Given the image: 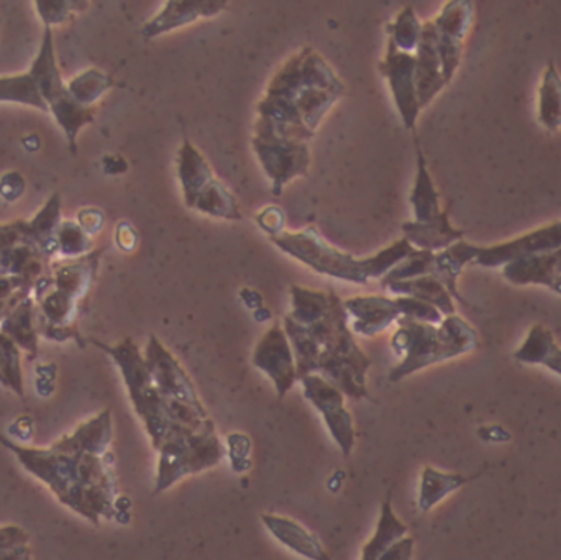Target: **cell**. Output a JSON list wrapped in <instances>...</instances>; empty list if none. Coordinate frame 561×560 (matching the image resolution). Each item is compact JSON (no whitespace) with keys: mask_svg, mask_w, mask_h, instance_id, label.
Wrapping results in <instances>:
<instances>
[{"mask_svg":"<svg viewBox=\"0 0 561 560\" xmlns=\"http://www.w3.org/2000/svg\"><path fill=\"white\" fill-rule=\"evenodd\" d=\"M58 252L65 256H84L92 250V239L85 230L72 220H65L58 229L56 236Z\"/></svg>","mask_w":561,"mask_h":560,"instance_id":"obj_40","label":"cell"},{"mask_svg":"<svg viewBox=\"0 0 561 560\" xmlns=\"http://www.w3.org/2000/svg\"><path fill=\"white\" fill-rule=\"evenodd\" d=\"M99 256H101V250L81 256V259L69 263V265L59 266L55 275H53L55 288L79 301V298H82L88 293L92 282H94Z\"/></svg>","mask_w":561,"mask_h":560,"instance_id":"obj_28","label":"cell"},{"mask_svg":"<svg viewBox=\"0 0 561 560\" xmlns=\"http://www.w3.org/2000/svg\"><path fill=\"white\" fill-rule=\"evenodd\" d=\"M253 365L273 381L279 400H283L299 381L293 345L278 322L273 324L256 344L253 351Z\"/></svg>","mask_w":561,"mask_h":560,"instance_id":"obj_13","label":"cell"},{"mask_svg":"<svg viewBox=\"0 0 561 560\" xmlns=\"http://www.w3.org/2000/svg\"><path fill=\"white\" fill-rule=\"evenodd\" d=\"M28 539L19 526L0 528V560H32Z\"/></svg>","mask_w":561,"mask_h":560,"instance_id":"obj_41","label":"cell"},{"mask_svg":"<svg viewBox=\"0 0 561 560\" xmlns=\"http://www.w3.org/2000/svg\"><path fill=\"white\" fill-rule=\"evenodd\" d=\"M422 25L414 7H404L396 16L394 22L386 25V32L389 33V39L394 43L399 52H415L421 42Z\"/></svg>","mask_w":561,"mask_h":560,"instance_id":"obj_36","label":"cell"},{"mask_svg":"<svg viewBox=\"0 0 561 560\" xmlns=\"http://www.w3.org/2000/svg\"><path fill=\"white\" fill-rule=\"evenodd\" d=\"M412 209H414L415 222H432L442 214L440 194L435 190L434 181L425 163L424 153L417 141V174H415L414 187L411 197Z\"/></svg>","mask_w":561,"mask_h":560,"instance_id":"obj_31","label":"cell"},{"mask_svg":"<svg viewBox=\"0 0 561 560\" xmlns=\"http://www.w3.org/2000/svg\"><path fill=\"white\" fill-rule=\"evenodd\" d=\"M20 243H28V233H26L25 220L19 219L12 224L0 226V252L13 249Z\"/></svg>","mask_w":561,"mask_h":560,"instance_id":"obj_43","label":"cell"},{"mask_svg":"<svg viewBox=\"0 0 561 560\" xmlns=\"http://www.w3.org/2000/svg\"><path fill=\"white\" fill-rule=\"evenodd\" d=\"M28 75L35 81L39 94L45 99L46 104H53L59 98L68 92L65 82H62L61 72L56 65L55 48H53V33L49 26H45V35H43L42 48L38 56L32 62Z\"/></svg>","mask_w":561,"mask_h":560,"instance_id":"obj_23","label":"cell"},{"mask_svg":"<svg viewBox=\"0 0 561 560\" xmlns=\"http://www.w3.org/2000/svg\"><path fill=\"white\" fill-rule=\"evenodd\" d=\"M99 348L107 352L112 361L117 365L127 385L128 397L134 404L135 413L145 424L148 436L154 449H160L163 443H167L171 436L181 433V431H191L186 427L178 426L173 423L168 410L167 401L158 391L157 385L151 380L150 372L145 364L144 354H141L134 339L127 338L118 342L117 345H105L102 342L92 341ZM196 433V431H194ZM206 433V431H204Z\"/></svg>","mask_w":561,"mask_h":560,"instance_id":"obj_6","label":"cell"},{"mask_svg":"<svg viewBox=\"0 0 561 560\" xmlns=\"http://www.w3.org/2000/svg\"><path fill=\"white\" fill-rule=\"evenodd\" d=\"M59 226H61V201H59V194H53L43 209L36 214L35 219L26 222L30 245L35 247L45 259H51L53 253L58 250L56 236H58Z\"/></svg>","mask_w":561,"mask_h":560,"instance_id":"obj_25","label":"cell"},{"mask_svg":"<svg viewBox=\"0 0 561 560\" xmlns=\"http://www.w3.org/2000/svg\"><path fill=\"white\" fill-rule=\"evenodd\" d=\"M176 163L184 204L190 209L216 219H243L239 199L226 184L217 180L209 161L187 138L178 151Z\"/></svg>","mask_w":561,"mask_h":560,"instance_id":"obj_8","label":"cell"},{"mask_svg":"<svg viewBox=\"0 0 561 560\" xmlns=\"http://www.w3.org/2000/svg\"><path fill=\"white\" fill-rule=\"evenodd\" d=\"M49 111L55 115L59 127L65 130L72 153H76L78 151L76 150V137L85 124L94 122L95 107H85V105L79 104L66 92L58 101L49 104Z\"/></svg>","mask_w":561,"mask_h":560,"instance_id":"obj_33","label":"cell"},{"mask_svg":"<svg viewBox=\"0 0 561 560\" xmlns=\"http://www.w3.org/2000/svg\"><path fill=\"white\" fill-rule=\"evenodd\" d=\"M415 88L421 108L427 107L442 89L447 85L442 72L440 53L437 46V32L434 20L422 25L421 42L415 49Z\"/></svg>","mask_w":561,"mask_h":560,"instance_id":"obj_18","label":"cell"},{"mask_svg":"<svg viewBox=\"0 0 561 560\" xmlns=\"http://www.w3.org/2000/svg\"><path fill=\"white\" fill-rule=\"evenodd\" d=\"M263 525L275 536L276 541L286 546L289 551L296 552L300 558L309 560H333L327 555L316 535L307 532L302 525L278 515H263Z\"/></svg>","mask_w":561,"mask_h":560,"instance_id":"obj_21","label":"cell"},{"mask_svg":"<svg viewBox=\"0 0 561 560\" xmlns=\"http://www.w3.org/2000/svg\"><path fill=\"white\" fill-rule=\"evenodd\" d=\"M0 384L23 398L22 365L20 348L9 335L0 332Z\"/></svg>","mask_w":561,"mask_h":560,"instance_id":"obj_38","label":"cell"},{"mask_svg":"<svg viewBox=\"0 0 561 560\" xmlns=\"http://www.w3.org/2000/svg\"><path fill=\"white\" fill-rule=\"evenodd\" d=\"M22 288H33V286L26 285L25 279L19 276L0 275V302L5 301Z\"/></svg>","mask_w":561,"mask_h":560,"instance_id":"obj_48","label":"cell"},{"mask_svg":"<svg viewBox=\"0 0 561 560\" xmlns=\"http://www.w3.org/2000/svg\"><path fill=\"white\" fill-rule=\"evenodd\" d=\"M391 339V348L401 358L389 372V381L399 384L404 378L470 354L480 345L477 331L458 315L447 316L438 325L399 318Z\"/></svg>","mask_w":561,"mask_h":560,"instance_id":"obj_5","label":"cell"},{"mask_svg":"<svg viewBox=\"0 0 561 560\" xmlns=\"http://www.w3.org/2000/svg\"><path fill=\"white\" fill-rule=\"evenodd\" d=\"M284 331L293 345L297 375H320L352 400H369L366 375L373 362L356 344L343 301L333 293L329 312L312 325L286 316Z\"/></svg>","mask_w":561,"mask_h":560,"instance_id":"obj_3","label":"cell"},{"mask_svg":"<svg viewBox=\"0 0 561 560\" xmlns=\"http://www.w3.org/2000/svg\"><path fill=\"white\" fill-rule=\"evenodd\" d=\"M346 88L332 66L313 48H302L276 72L256 104L255 130L289 140L309 141L327 112Z\"/></svg>","mask_w":561,"mask_h":560,"instance_id":"obj_2","label":"cell"},{"mask_svg":"<svg viewBox=\"0 0 561 560\" xmlns=\"http://www.w3.org/2000/svg\"><path fill=\"white\" fill-rule=\"evenodd\" d=\"M270 240L280 252L287 253L319 275L355 285H366L369 279H381L417 250L402 237L375 255L356 259L352 253L342 252L327 242L312 226L299 232L284 230L280 236L270 237Z\"/></svg>","mask_w":561,"mask_h":560,"instance_id":"obj_4","label":"cell"},{"mask_svg":"<svg viewBox=\"0 0 561 560\" xmlns=\"http://www.w3.org/2000/svg\"><path fill=\"white\" fill-rule=\"evenodd\" d=\"M256 224L268 233V237L280 236L284 232V213L276 206H268L256 214Z\"/></svg>","mask_w":561,"mask_h":560,"instance_id":"obj_44","label":"cell"},{"mask_svg":"<svg viewBox=\"0 0 561 560\" xmlns=\"http://www.w3.org/2000/svg\"><path fill=\"white\" fill-rule=\"evenodd\" d=\"M408 526L392 512L391 499L386 500L381 505L375 535L363 546L362 560L381 559V556L386 555L396 542L408 536Z\"/></svg>","mask_w":561,"mask_h":560,"instance_id":"obj_30","label":"cell"},{"mask_svg":"<svg viewBox=\"0 0 561 560\" xmlns=\"http://www.w3.org/2000/svg\"><path fill=\"white\" fill-rule=\"evenodd\" d=\"M253 150L263 170L273 181V194L280 196L284 186L297 176H306L310 164L309 141L276 137L265 130H255Z\"/></svg>","mask_w":561,"mask_h":560,"instance_id":"obj_10","label":"cell"},{"mask_svg":"<svg viewBox=\"0 0 561 560\" xmlns=\"http://www.w3.org/2000/svg\"><path fill=\"white\" fill-rule=\"evenodd\" d=\"M35 321V305L28 296L7 315L0 324V332L9 335L19 345V348L35 355L38 351V328H36Z\"/></svg>","mask_w":561,"mask_h":560,"instance_id":"obj_29","label":"cell"},{"mask_svg":"<svg viewBox=\"0 0 561 560\" xmlns=\"http://www.w3.org/2000/svg\"><path fill=\"white\" fill-rule=\"evenodd\" d=\"M348 319H352L353 334L375 338L391 328L401 318L396 298L382 295L353 296L343 301Z\"/></svg>","mask_w":561,"mask_h":560,"instance_id":"obj_16","label":"cell"},{"mask_svg":"<svg viewBox=\"0 0 561 560\" xmlns=\"http://www.w3.org/2000/svg\"><path fill=\"white\" fill-rule=\"evenodd\" d=\"M144 357L151 380L167 401L173 423L196 433L216 430L190 375L157 335L148 339Z\"/></svg>","mask_w":561,"mask_h":560,"instance_id":"obj_7","label":"cell"},{"mask_svg":"<svg viewBox=\"0 0 561 560\" xmlns=\"http://www.w3.org/2000/svg\"><path fill=\"white\" fill-rule=\"evenodd\" d=\"M412 555H414V539L405 536L401 541L396 542L379 560H412Z\"/></svg>","mask_w":561,"mask_h":560,"instance_id":"obj_47","label":"cell"},{"mask_svg":"<svg viewBox=\"0 0 561 560\" xmlns=\"http://www.w3.org/2000/svg\"><path fill=\"white\" fill-rule=\"evenodd\" d=\"M36 9H38L39 15H42L43 22H45V26L56 25V23H61L62 20L68 16L69 2H36Z\"/></svg>","mask_w":561,"mask_h":560,"instance_id":"obj_45","label":"cell"},{"mask_svg":"<svg viewBox=\"0 0 561 560\" xmlns=\"http://www.w3.org/2000/svg\"><path fill=\"white\" fill-rule=\"evenodd\" d=\"M401 318L412 319V321L427 322V324L438 325L444 321L445 316L428 302L421 299L411 298V296H396Z\"/></svg>","mask_w":561,"mask_h":560,"instance_id":"obj_42","label":"cell"},{"mask_svg":"<svg viewBox=\"0 0 561 560\" xmlns=\"http://www.w3.org/2000/svg\"><path fill=\"white\" fill-rule=\"evenodd\" d=\"M333 292H316V289L290 286V305L293 311L289 316L296 324L312 325L319 322L329 312L332 305Z\"/></svg>","mask_w":561,"mask_h":560,"instance_id":"obj_32","label":"cell"},{"mask_svg":"<svg viewBox=\"0 0 561 560\" xmlns=\"http://www.w3.org/2000/svg\"><path fill=\"white\" fill-rule=\"evenodd\" d=\"M382 78L388 81L396 107L401 114L404 127L414 130L417 124L421 105H419L417 88H415V56L414 53L399 52L389 39L385 59L378 65Z\"/></svg>","mask_w":561,"mask_h":560,"instance_id":"obj_14","label":"cell"},{"mask_svg":"<svg viewBox=\"0 0 561 560\" xmlns=\"http://www.w3.org/2000/svg\"><path fill=\"white\" fill-rule=\"evenodd\" d=\"M559 249H561V220L540 227V229L533 230V232L517 237L510 242L481 247L474 265L497 268V266L507 265V263L524 259V256L539 255V253L553 252Z\"/></svg>","mask_w":561,"mask_h":560,"instance_id":"obj_15","label":"cell"},{"mask_svg":"<svg viewBox=\"0 0 561 560\" xmlns=\"http://www.w3.org/2000/svg\"><path fill=\"white\" fill-rule=\"evenodd\" d=\"M304 397L319 411L323 418L330 436L342 450L343 456L350 457L356 443L355 421L345 403V395L327 381L320 375H306L299 378Z\"/></svg>","mask_w":561,"mask_h":560,"instance_id":"obj_11","label":"cell"},{"mask_svg":"<svg viewBox=\"0 0 561 560\" xmlns=\"http://www.w3.org/2000/svg\"><path fill=\"white\" fill-rule=\"evenodd\" d=\"M402 232H404V239L414 249L432 253L442 252L454 243L460 242L465 237L463 230L451 226L448 210H442L440 216L432 222L411 220V222L402 224Z\"/></svg>","mask_w":561,"mask_h":560,"instance_id":"obj_20","label":"cell"},{"mask_svg":"<svg viewBox=\"0 0 561 560\" xmlns=\"http://www.w3.org/2000/svg\"><path fill=\"white\" fill-rule=\"evenodd\" d=\"M520 364L542 365L561 377V347L556 335L542 324H534L524 344L514 352Z\"/></svg>","mask_w":561,"mask_h":560,"instance_id":"obj_24","label":"cell"},{"mask_svg":"<svg viewBox=\"0 0 561 560\" xmlns=\"http://www.w3.org/2000/svg\"><path fill=\"white\" fill-rule=\"evenodd\" d=\"M473 480V477L461 476V473L442 472L434 467L425 466L421 473V485H419V508L427 513L444 502L451 493L460 490Z\"/></svg>","mask_w":561,"mask_h":560,"instance_id":"obj_26","label":"cell"},{"mask_svg":"<svg viewBox=\"0 0 561 560\" xmlns=\"http://www.w3.org/2000/svg\"><path fill=\"white\" fill-rule=\"evenodd\" d=\"M0 102H19V104L32 105L43 112H49L48 104L39 94L32 76H12L0 78Z\"/></svg>","mask_w":561,"mask_h":560,"instance_id":"obj_37","label":"cell"},{"mask_svg":"<svg viewBox=\"0 0 561 560\" xmlns=\"http://www.w3.org/2000/svg\"><path fill=\"white\" fill-rule=\"evenodd\" d=\"M114 85L111 76L105 72L99 71V69H85L81 75L76 76L71 79L66 89L68 94L85 107H94L95 102Z\"/></svg>","mask_w":561,"mask_h":560,"instance_id":"obj_35","label":"cell"},{"mask_svg":"<svg viewBox=\"0 0 561 560\" xmlns=\"http://www.w3.org/2000/svg\"><path fill=\"white\" fill-rule=\"evenodd\" d=\"M539 121L543 127L557 132L561 128V78L556 65L549 62L540 85Z\"/></svg>","mask_w":561,"mask_h":560,"instance_id":"obj_34","label":"cell"},{"mask_svg":"<svg viewBox=\"0 0 561 560\" xmlns=\"http://www.w3.org/2000/svg\"><path fill=\"white\" fill-rule=\"evenodd\" d=\"M224 454L226 449L216 430L206 433L181 431L174 434L158 449L154 493L167 492L186 477L214 469L224 459Z\"/></svg>","mask_w":561,"mask_h":560,"instance_id":"obj_9","label":"cell"},{"mask_svg":"<svg viewBox=\"0 0 561 560\" xmlns=\"http://www.w3.org/2000/svg\"><path fill=\"white\" fill-rule=\"evenodd\" d=\"M503 276L513 285H542L561 296V249L514 260L503 266Z\"/></svg>","mask_w":561,"mask_h":560,"instance_id":"obj_19","label":"cell"},{"mask_svg":"<svg viewBox=\"0 0 561 560\" xmlns=\"http://www.w3.org/2000/svg\"><path fill=\"white\" fill-rule=\"evenodd\" d=\"M23 190H25V181L19 173L5 174L0 181V194L5 199H16V197L22 196Z\"/></svg>","mask_w":561,"mask_h":560,"instance_id":"obj_46","label":"cell"},{"mask_svg":"<svg viewBox=\"0 0 561 560\" xmlns=\"http://www.w3.org/2000/svg\"><path fill=\"white\" fill-rule=\"evenodd\" d=\"M117 242L121 249L134 250L135 245H137V232L128 224H122L118 227Z\"/></svg>","mask_w":561,"mask_h":560,"instance_id":"obj_49","label":"cell"},{"mask_svg":"<svg viewBox=\"0 0 561 560\" xmlns=\"http://www.w3.org/2000/svg\"><path fill=\"white\" fill-rule=\"evenodd\" d=\"M111 410L79 424L71 436L49 447H23L0 434V444L55 493L59 503L99 525L118 515V483L111 453Z\"/></svg>","mask_w":561,"mask_h":560,"instance_id":"obj_1","label":"cell"},{"mask_svg":"<svg viewBox=\"0 0 561 560\" xmlns=\"http://www.w3.org/2000/svg\"><path fill=\"white\" fill-rule=\"evenodd\" d=\"M435 253L415 250L408 259L402 260L391 272L386 273L381 278V288L396 282H405V279L421 278V276H432L434 270Z\"/></svg>","mask_w":561,"mask_h":560,"instance_id":"obj_39","label":"cell"},{"mask_svg":"<svg viewBox=\"0 0 561 560\" xmlns=\"http://www.w3.org/2000/svg\"><path fill=\"white\" fill-rule=\"evenodd\" d=\"M474 3L468 0H451L445 3L434 19L437 46L442 59L445 82L450 84L461 62L463 43L473 25Z\"/></svg>","mask_w":561,"mask_h":560,"instance_id":"obj_12","label":"cell"},{"mask_svg":"<svg viewBox=\"0 0 561 560\" xmlns=\"http://www.w3.org/2000/svg\"><path fill=\"white\" fill-rule=\"evenodd\" d=\"M229 9L226 0H168L163 9L145 23L141 35L147 39L157 38L163 33L191 25L199 19H210Z\"/></svg>","mask_w":561,"mask_h":560,"instance_id":"obj_17","label":"cell"},{"mask_svg":"<svg viewBox=\"0 0 561 560\" xmlns=\"http://www.w3.org/2000/svg\"><path fill=\"white\" fill-rule=\"evenodd\" d=\"M480 252V245L460 240V242L454 243L448 249L435 253L432 276L437 278L447 288V292L450 293L451 298L457 299L461 305H467V302H465L460 292H458V278H460L465 266L477 262Z\"/></svg>","mask_w":561,"mask_h":560,"instance_id":"obj_22","label":"cell"},{"mask_svg":"<svg viewBox=\"0 0 561 560\" xmlns=\"http://www.w3.org/2000/svg\"><path fill=\"white\" fill-rule=\"evenodd\" d=\"M385 292L394 296H411V298L428 302V305L437 308L445 318L457 315L454 298L434 276H421V278L391 283V285L386 286Z\"/></svg>","mask_w":561,"mask_h":560,"instance_id":"obj_27","label":"cell"}]
</instances>
